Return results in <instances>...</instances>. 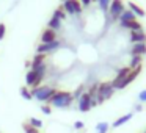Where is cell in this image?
Here are the masks:
<instances>
[{"label": "cell", "instance_id": "836d02e7", "mask_svg": "<svg viewBox=\"0 0 146 133\" xmlns=\"http://www.w3.org/2000/svg\"><path fill=\"white\" fill-rule=\"evenodd\" d=\"M145 133H146V132H145Z\"/></svg>", "mask_w": 146, "mask_h": 133}, {"label": "cell", "instance_id": "4dcf8cb0", "mask_svg": "<svg viewBox=\"0 0 146 133\" xmlns=\"http://www.w3.org/2000/svg\"><path fill=\"white\" fill-rule=\"evenodd\" d=\"M98 99H96V97H91V108H94V107H98Z\"/></svg>", "mask_w": 146, "mask_h": 133}, {"label": "cell", "instance_id": "3957f363", "mask_svg": "<svg viewBox=\"0 0 146 133\" xmlns=\"http://www.w3.org/2000/svg\"><path fill=\"white\" fill-rule=\"evenodd\" d=\"M113 92H115V88L111 86V82L99 83V86H98V95H96L98 103H102V102H105L107 99H110L111 95H113Z\"/></svg>", "mask_w": 146, "mask_h": 133}, {"label": "cell", "instance_id": "ac0fdd59", "mask_svg": "<svg viewBox=\"0 0 146 133\" xmlns=\"http://www.w3.org/2000/svg\"><path fill=\"white\" fill-rule=\"evenodd\" d=\"M21 95H22V99H25V100H32L33 99L32 91H30L27 86H22V88H21Z\"/></svg>", "mask_w": 146, "mask_h": 133}, {"label": "cell", "instance_id": "9c48e42d", "mask_svg": "<svg viewBox=\"0 0 146 133\" xmlns=\"http://www.w3.org/2000/svg\"><path fill=\"white\" fill-rule=\"evenodd\" d=\"M119 25L123 27V28H127V30H132V32H141V25H140V22H137V20H123V22H119Z\"/></svg>", "mask_w": 146, "mask_h": 133}, {"label": "cell", "instance_id": "5b68a950", "mask_svg": "<svg viewBox=\"0 0 146 133\" xmlns=\"http://www.w3.org/2000/svg\"><path fill=\"white\" fill-rule=\"evenodd\" d=\"M124 10H126V8H124L123 0H111L108 11H110V14H111V17H113V19H119V16L123 14Z\"/></svg>", "mask_w": 146, "mask_h": 133}, {"label": "cell", "instance_id": "e0dca14e", "mask_svg": "<svg viewBox=\"0 0 146 133\" xmlns=\"http://www.w3.org/2000/svg\"><path fill=\"white\" fill-rule=\"evenodd\" d=\"M29 125H32V127H35V128H42V125H44V124H42V120L41 119H36V117H29Z\"/></svg>", "mask_w": 146, "mask_h": 133}, {"label": "cell", "instance_id": "83f0119b", "mask_svg": "<svg viewBox=\"0 0 146 133\" xmlns=\"http://www.w3.org/2000/svg\"><path fill=\"white\" fill-rule=\"evenodd\" d=\"M83 127H85V125H83L82 120H76V122H74V128H76V130H82Z\"/></svg>", "mask_w": 146, "mask_h": 133}, {"label": "cell", "instance_id": "2e32d148", "mask_svg": "<svg viewBox=\"0 0 146 133\" xmlns=\"http://www.w3.org/2000/svg\"><path fill=\"white\" fill-rule=\"evenodd\" d=\"M123 20H137V16L130 10H124L123 14L119 16V22H123Z\"/></svg>", "mask_w": 146, "mask_h": 133}, {"label": "cell", "instance_id": "5bb4252c", "mask_svg": "<svg viewBox=\"0 0 146 133\" xmlns=\"http://www.w3.org/2000/svg\"><path fill=\"white\" fill-rule=\"evenodd\" d=\"M44 60H46V55H42V53H36V55H35V58H33V61H32V67H30V69H35V67L41 66V64L44 63Z\"/></svg>", "mask_w": 146, "mask_h": 133}, {"label": "cell", "instance_id": "8fae6325", "mask_svg": "<svg viewBox=\"0 0 146 133\" xmlns=\"http://www.w3.org/2000/svg\"><path fill=\"white\" fill-rule=\"evenodd\" d=\"M130 41L133 42V44H137V42H146V33L143 32H132V35H130Z\"/></svg>", "mask_w": 146, "mask_h": 133}, {"label": "cell", "instance_id": "7a4b0ae2", "mask_svg": "<svg viewBox=\"0 0 146 133\" xmlns=\"http://www.w3.org/2000/svg\"><path fill=\"white\" fill-rule=\"evenodd\" d=\"M30 91H32L33 99H36V100H39V102H49L52 95L57 92V89H54L52 86H47V85H41V86H38V88L30 89Z\"/></svg>", "mask_w": 146, "mask_h": 133}, {"label": "cell", "instance_id": "30bf717a", "mask_svg": "<svg viewBox=\"0 0 146 133\" xmlns=\"http://www.w3.org/2000/svg\"><path fill=\"white\" fill-rule=\"evenodd\" d=\"M133 55H138V57L146 55V42H137V44H133V47H132V57H133Z\"/></svg>", "mask_w": 146, "mask_h": 133}, {"label": "cell", "instance_id": "44dd1931", "mask_svg": "<svg viewBox=\"0 0 146 133\" xmlns=\"http://www.w3.org/2000/svg\"><path fill=\"white\" fill-rule=\"evenodd\" d=\"M54 17H57V19L63 20V19H66V13H64V10L60 7V8H57V10L54 11Z\"/></svg>", "mask_w": 146, "mask_h": 133}, {"label": "cell", "instance_id": "cb8c5ba5", "mask_svg": "<svg viewBox=\"0 0 146 133\" xmlns=\"http://www.w3.org/2000/svg\"><path fill=\"white\" fill-rule=\"evenodd\" d=\"M98 86H99L98 83H94V85H93V86H91V88H90L86 92H88V94L91 95V97H96V95H98Z\"/></svg>", "mask_w": 146, "mask_h": 133}, {"label": "cell", "instance_id": "7c38bea8", "mask_svg": "<svg viewBox=\"0 0 146 133\" xmlns=\"http://www.w3.org/2000/svg\"><path fill=\"white\" fill-rule=\"evenodd\" d=\"M127 7H129V10L132 11L135 16H138V17H145V16H146L145 10H141V8H140L138 5H135L133 2H129V3H127Z\"/></svg>", "mask_w": 146, "mask_h": 133}, {"label": "cell", "instance_id": "484cf974", "mask_svg": "<svg viewBox=\"0 0 146 133\" xmlns=\"http://www.w3.org/2000/svg\"><path fill=\"white\" fill-rule=\"evenodd\" d=\"M83 94V86H79V88L76 89V91H74V94H72V97L74 99H77V100H79V97L80 95Z\"/></svg>", "mask_w": 146, "mask_h": 133}, {"label": "cell", "instance_id": "7402d4cb", "mask_svg": "<svg viewBox=\"0 0 146 133\" xmlns=\"http://www.w3.org/2000/svg\"><path fill=\"white\" fill-rule=\"evenodd\" d=\"M99 3V7H101L102 11H108V8H110V3H111V0H96Z\"/></svg>", "mask_w": 146, "mask_h": 133}, {"label": "cell", "instance_id": "d6986e66", "mask_svg": "<svg viewBox=\"0 0 146 133\" xmlns=\"http://www.w3.org/2000/svg\"><path fill=\"white\" fill-rule=\"evenodd\" d=\"M141 66V57H138V55H133L132 57V61H130V69H135V67Z\"/></svg>", "mask_w": 146, "mask_h": 133}, {"label": "cell", "instance_id": "6da1fadb", "mask_svg": "<svg viewBox=\"0 0 146 133\" xmlns=\"http://www.w3.org/2000/svg\"><path fill=\"white\" fill-rule=\"evenodd\" d=\"M72 100H74V97H72L71 92H68V91H57L50 97L49 105H50V107H55V108H68L71 103H72Z\"/></svg>", "mask_w": 146, "mask_h": 133}, {"label": "cell", "instance_id": "d6a6232c", "mask_svg": "<svg viewBox=\"0 0 146 133\" xmlns=\"http://www.w3.org/2000/svg\"><path fill=\"white\" fill-rule=\"evenodd\" d=\"M60 2H61V3H63V2H66V0H60Z\"/></svg>", "mask_w": 146, "mask_h": 133}, {"label": "cell", "instance_id": "8992f818", "mask_svg": "<svg viewBox=\"0 0 146 133\" xmlns=\"http://www.w3.org/2000/svg\"><path fill=\"white\" fill-rule=\"evenodd\" d=\"M60 45L61 44H60V41H58V39H55V41H52V42H47V44H39L38 47H36V53L46 55V53H49V52L57 50Z\"/></svg>", "mask_w": 146, "mask_h": 133}, {"label": "cell", "instance_id": "ffe728a7", "mask_svg": "<svg viewBox=\"0 0 146 133\" xmlns=\"http://www.w3.org/2000/svg\"><path fill=\"white\" fill-rule=\"evenodd\" d=\"M108 132V124L107 122H99L96 125V133H107Z\"/></svg>", "mask_w": 146, "mask_h": 133}, {"label": "cell", "instance_id": "ba28073f", "mask_svg": "<svg viewBox=\"0 0 146 133\" xmlns=\"http://www.w3.org/2000/svg\"><path fill=\"white\" fill-rule=\"evenodd\" d=\"M55 39H57V32H54L50 28H46L41 33V44H47V42H52Z\"/></svg>", "mask_w": 146, "mask_h": 133}, {"label": "cell", "instance_id": "52a82bcc", "mask_svg": "<svg viewBox=\"0 0 146 133\" xmlns=\"http://www.w3.org/2000/svg\"><path fill=\"white\" fill-rule=\"evenodd\" d=\"M91 110V95L88 92H83L79 97V111L86 113V111Z\"/></svg>", "mask_w": 146, "mask_h": 133}, {"label": "cell", "instance_id": "4fadbf2b", "mask_svg": "<svg viewBox=\"0 0 146 133\" xmlns=\"http://www.w3.org/2000/svg\"><path fill=\"white\" fill-rule=\"evenodd\" d=\"M47 28L54 30V32H57V30H60V28H61V20H60V19H57V17H54V16H52V17H50V20L47 22Z\"/></svg>", "mask_w": 146, "mask_h": 133}, {"label": "cell", "instance_id": "d4e9b609", "mask_svg": "<svg viewBox=\"0 0 146 133\" xmlns=\"http://www.w3.org/2000/svg\"><path fill=\"white\" fill-rule=\"evenodd\" d=\"M41 113L49 116V114L52 113V107H50V105H41Z\"/></svg>", "mask_w": 146, "mask_h": 133}, {"label": "cell", "instance_id": "4316f807", "mask_svg": "<svg viewBox=\"0 0 146 133\" xmlns=\"http://www.w3.org/2000/svg\"><path fill=\"white\" fill-rule=\"evenodd\" d=\"M5 35H7V25L5 24H0V41L5 38Z\"/></svg>", "mask_w": 146, "mask_h": 133}, {"label": "cell", "instance_id": "f546056e", "mask_svg": "<svg viewBox=\"0 0 146 133\" xmlns=\"http://www.w3.org/2000/svg\"><path fill=\"white\" fill-rule=\"evenodd\" d=\"M79 2H80V5H82V7H88L93 0H79Z\"/></svg>", "mask_w": 146, "mask_h": 133}, {"label": "cell", "instance_id": "603a6c76", "mask_svg": "<svg viewBox=\"0 0 146 133\" xmlns=\"http://www.w3.org/2000/svg\"><path fill=\"white\" fill-rule=\"evenodd\" d=\"M22 128H24V133H39V130H38V128H35V127L29 125L27 122L22 125Z\"/></svg>", "mask_w": 146, "mask_h": 133}, {"label": "cell", "instance_id": "1f68e13d", "mask_svg": "<svg viewBox=\"0 0 146 133\" xmlns=\"http://www.w3.org/2000/svg\"><path fill=\"white\" fill-rule=\"evenodd\" d=\"M141 110H143V107H141V105L138 103V105H137V107H135V111H141Z\"/></svg>", "mask_w": 146, "mask_h": 133}, {"label": "cell", "instance_id": "f1b7e54d", "mask_svg": "<svg viewBox=\"0 0 146 133\" xmlns=\"http://www.w3.org/2000/svg\"><path fill=\"white\" fill-rule=\"evenodd\" d=\"M138 99H140V102H146V89L138 94Z\"/></svg>", "mask_w": 146, "mask_h": 133}, {"label": "cell", "instance_id": "277c9868", "mask_svg": "<svg viewBox=\"0 0 146 133\" xmlns=\"http://www.w3.org/2000/svg\"><path fill=\"white\" fill-rule=\"evenodd\" d=\"M61 8L68 14H80L82 13V5H80L79 0H66V2H63Z\"/></svg>", "mask_w": 146, "mask_h": 133}, {"label": "cell", "instance_id": "9a60e30c", "mask_svg": "<svg viewBox=\"0 0 146 133\" xmlns=\"http://www.w3.org/2000/svg\"><path fill=\"white\" fill-rule=\"evenodd\" d=\"M132 116L133 114L132 113H129V114H124V116H121V117H118L116 120L113 122V127H121L123 124H126V122H129L130 119H132Z\"/></svg>", "mask_w": 146, "mask_h": 133}]
</instances>
